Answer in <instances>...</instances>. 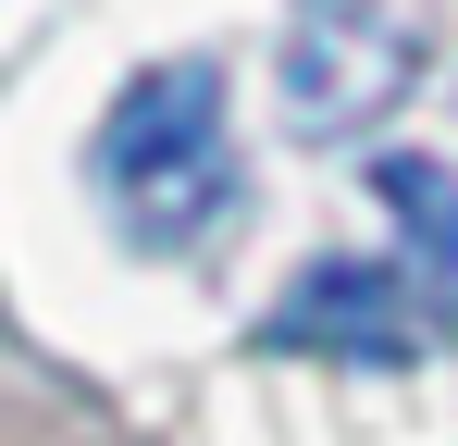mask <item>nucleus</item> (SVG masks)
Returning a JSON list of instances; mask_svg holds the SVG:
<instances>
[{
  "mask_svg": "<svg viewBox=\"0 0 458 446\" xmlns=\"http://www.w3.org/2000/svg\"><path fill=\"white\" fill-rule=\"evenodd\" d=\"M99 186L124 199V223L174 248L235 199V137H224V63L186 50V63L124 74V99L99 112Z\"/></svg>",
  "mask_w": 458,
  "mask_h": 446,
  "instance_id": "nucleus-1",
  "label": "nucleus"
},
{
  "mask_svg": "<svg viewBox=\"0 0 458 446\" xmlns=\"http://www.w3.org/2000/svg\"><path fill=\"white\" fill-rule=\"evenodd\" d=\"M421 74V38L372 13V0H298L285 25V124L298 137H360L372 112H396V87Z\"/></svg>",
  "mask_w": 458,
  "mask_h": 446,
  "instance_id": "nucleus-2",
  "label": "nucleus"
},
{
  "mask_svg": "<svg viewBox=\"0 0 458 446\" xmlns=\"http://www.w3.org/2000/svg\"><path fill=\"white\" fill-rule=\"evenodd\" d=\"M273 347H347V360H409L421 335H409V286L384 273V261H322L285 286L273 310Z\"/></svg>",
  "mask_w": 458,
  "mask_h": 446,
  "instance_id": "nucleus-3",
  "label": "nucleus"
},
{
  "mask_svg": "<svg viewBox=\"0 0 458 446\" xmlns=\"http://www.w3.org/2000/svg\"><path fill=\"white\" fill-rule=\"evenodd\" d=\"M372 199L396 211V236H409V261L434 273V297L458 310V174L434 161V149H384V161H372Z\"/></svg>",
  "mask_w": 458,
  "mask_h": 446,
  "instance_id": "nucleus-4",
  "label": "nucleus"
}]
</instances>
